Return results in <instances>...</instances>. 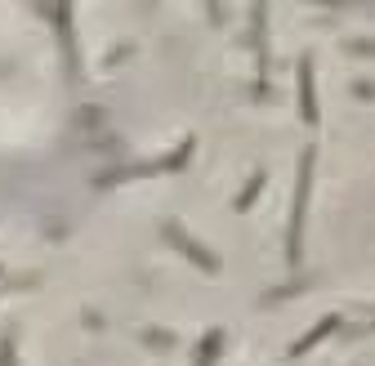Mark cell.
<instances>
[{
    "mask_svg": "<svg viewBox=\"0 0 375 366\" xmlns=\"http://www.w3.org/2000/svg\"><path fill=\"white\" fill-rule=\"evenodd\" d=\"M299 90H304V116L308 121H317V103H313V68H299Z\"/></svg>",
    "mask_w": 375,
    "mask_h": 366,
    "instance_id": "277c9868",
    "label": "cell"
},
{
    "mask_svg": "<svg viewBox=\"0 0 375 366\" xmlns=\"http://www.w3.org/2000/svg\"><path fill=\"white\" fill-rule=\"evenodd\" d=\"M219 349H223V335H219V331H210V335L201 340V362H196V366H210V362H214V353H219Z\"/></svg>",
    "mask_w": 375,
    "mask_h": 366,
    "instance_id": "5b68a950",
    "label": "cell"
},
{
    "mask_svg": "<svg viewBox=\"0 0 375 366\" xmlns=\"http://www.w3.org/2000/svg\"><path fill=\"white\" fill-rule=\"evenodd\" d=\"M165 237H170V241H174L179 250H188V255H192V259H196L201 268H214V255H205V250L196 246V241L188 237V232H179V228H174V223H165Z\"/></svg>",
    "mask_w": 375,
    "mask_h": 366,
    "instance_id": "7a4b0ae2",
    "label": "cell"
},
{
    "mask_svg": "<svg viewBox=\"0 0 375 366\" xmlns=\"http://www.w3.org/2000/svg\"><path fill=\"white\" fill-rule=\"evenodd\" d=\"M308 165H313V152H304V170H299V205H295V223H290V259L299 255V223H304V196H308Z\"/></svg>",
    "mask_w": 375,
    "mask_h": 366,
    "instance_id": "6da1fadb",
    "label": "cell"
},
{
    "mask_svg": "<svg viewBox=\"0 0 375 366\" xmlns=\"http://www.w3.org/2000/svg\"><path fill=\"white\" fill-rule=\"evenodd\" d=\"M264 187V174H255L246 187H241V196H237V210H250V201H255V192Z\"/></svg>",
    "mask_w": 375,
    "mask_h": 366,
    "instance_id": "8992f818",
    "label": "cell"
},
{
    "mask_svg": "<svg viewBox=\"0 0 375 366\" xmlns=\"http://www.w3.org/2000/svg\"><path fill=\"white\" fill-rule=\"evenodd\" d=\"M335 326H340V317H326V322H317V326H313V331H308V335H304V340H299V344H295V349H290V358H299V353H308V349H313V344H317V340H326V335H331V331H335Z\"/></svg>",
    "mask_w": 375,
    "mask_h": 366,
    "instance_id": "3957f363",
    "label": "cell"
}]
</instances>
